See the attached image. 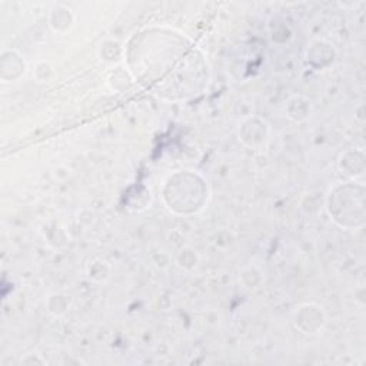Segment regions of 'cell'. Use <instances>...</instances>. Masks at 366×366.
<instances>
[{
	"label": "cell",
	"mask_w": 366,
	"mask_h": 366,
	"mask_svg": "<svg viewBox=\"0 0 366 366\" xmlns=\"http://www.w3.org/2000/svg\"><path fill=\"white\" fill-rule=\"evenodd\" d=\"M330 219L343 229H360L365 225V186L356 182L338 183L326 195Z\"/></svg>",
	"instance_id": "6da1fadb"
},
{
	"label": "cell",
	"mask_w": 366,
	"mask_h": 366,
	"mask_svg": "<svg viewBox=\"0 0 366 366\" xmlns=\"http://www.w3.org/2000/svg\"><path fill=\"white\" fill-rule=\"evenodd\" d=\"M237 136L240 144L247 148L252 151H265L271 142L272 129L262 116H249L239 124Z\"/></svg>",
	"instance_id": "7a4b0ae2"
},
{
	"label": "cell",
	"mask_w": 366,
	"mask_h": 366,
	"mask_svg": "<svg viewBox=\"0 0 366 366\" xmlns=\"http://www.w3.org/2000/svg\"><path fill=\"white\" fill-rule=\"evenodd\" d=\"M326 321L328 318L325 309L313 302L299 305L294 313L295 328L306 336L319 335L323 330Z\"/></svg>",
	"instance_id": "3957f363"
},
{
	"label": "cell",
	"mask_w": 366,
	"mask_h": 366,
	"mask_svg": "<svg viewBox=\"0 0 366 366\" xmlns=\"http://www.w3.org/2000/svg\"><path fill=\"white\" fill-rule=\"evenodd\" d=\"M305 59L313 70L316 72L326 70L329 66L335 63L336 50L330 42L318 39V41H313L311 45H308Z\"/></svg>",
	"instance_id": "277c9868"
},
{
	"label": "cell",
	"mask_w": 366,
	"mask_h": 366,
	"mask_svg": "<svg viewBox=\"0 0 366 366\" xmlns=\"http://www.w3.org/2000/svg\"><path fill=\"white\" fill-rule=\"evenodd\" d=\"M28 70V63L25 56L12 48H6L2 50L0 58V76L4 82H18Z\"/></svg>",
	"instance_id": "5b68a950"
},
{
	"label": "cell",
	"mask_w": 366,
	"mask_h": 366,
	"mask_svg": "<svg viewBox=\"0 0 366 366\" xmlns=\"http://www.w3.org/2000/svg\"><path fill=\"white\" fill-rule=\"evenodd\" d=\"M49 26L58 32V33H65L70 31L75 23H76V16L73 11L69 6H65L62 4H56L52 6L49 11Z\"/></svg>",
	"instance_id": "8992f818"
},
{
	"label": "cell",
	"mask_w": 366,
	"mask_h": 366,
	"mask_svg": "<svg viewBox=\"0 0 366 366\" xmlns=\"http://www.w3.org/2000/svg\"><path fill=\"white\" fill-rule=\"evenodd\" d=\"M285 112L291 120L305 122L306 119L311 117V114L313 112V104L308 97H305L302 95H295L288 100V103L285 106Z\"/></svg>",
	"instance_id": "52a82bcc"
},
{
	"label": "cell",
	"mask_w": 366,
	"mask_h": 366,
	"mask_svg": "<svg viewBox=\"0 0 366 366\" xmlns=\"http://www.w3.org/2000/svg\"><path fill=\"white\" fill-rule=\"evenodd\" d=\"M353 161L355 162H352L350 151L343 152L338 161V165H339V169L342 171V173L350 179L360 178L365 173V155L362 151H357Z\"/></svg>",
	"instance_id": "ba28073f"
},
{
	"label": "cell",
	"mask_w": 366,
	"mask_h": 366,
	"mask_svg": "<svg viewBox=\"0 0 366 366\" xmlns=\"http://www.w3.org/2000/svg\"><path fill=\"white\" fill-rule=\"evenodd\" d=\"M269 36L275 43H285L292 38V29L285 21L274 16L269 22Z\"/></svg>",
	"instance_id": "9c48e42d"
},
{
	"label": "cell",
	"mask_w": 366,
	"mask_h": 366,
	"mask_svg": "<svg viewBox=\"0 0 366 366\" xmlns=\"http://www.w3.org/2000/svg\"><path fill=\"white\" fill-rule=\"evenodd\" d=\"M69 308H70V301L63 294L55 292V294L49 295L46 299V309L53 316H62V315L68 313Z\"/></svg>",
	"instance_id": "30bf717a"
},
{
	"label": "cell",
	"mask_w": 366,
	"mask_h": 366,
	"mask_svg": "<svg viewBox=\"0 0 366 366\" xmlns=\"http://www.w3.org/2000/svg\"><path fill=\"white\" fill-rule=\"evenodd\" d=\"M87 278L95 282H104L110 278V267L106 261L96 259L87 267Z\"/></svg>",
	"instance_id": "8fae6325"
}]
</instances>
